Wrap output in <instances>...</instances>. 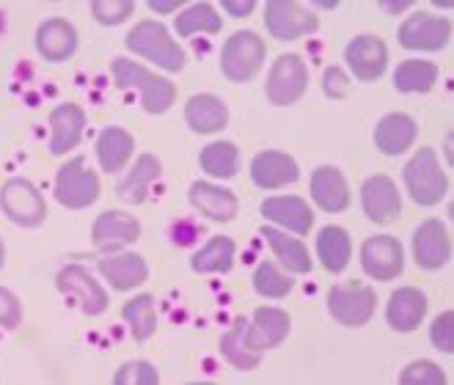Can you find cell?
<instances>
[{
	"instance_id": "obj_1",
	"label": "cell",
	"mask_w": 454,
	"mask_h": 385,
	"mask_svg": "<svg viewBox=\"0 0 454 385\" xmlns=\"http://www.w3.org/2000/svg\"><path fill=\"white\" fill-rule=\"evenodd\" d=\"M114 82H116V89H138L141 91V105L146 114H166V110L174 105L176 99V86L171 80L166 77H160L149 69H144L141 64L136 61H127V59H116L114 67Z\"/></svg>"
},
{
	"instance_id": "obj_2",
	"label": "cell",
	"mask_w": 454,
	"mask_h": 385,
	"mask_svg": "<svg viewBox=\"0 0 454 385\" xmlns=\"http://www.w3.org/2000/svg\"><path fill=\"white\" fill-rule=\"evenodd\" d=\"M127 50L144 55V59L154 61L160 69L166 72H182L184 69V50L171 39V34L166 31L163 22H154V20H144L138 22L124 39Z\"/></svg>"
},
{
	"instance_id": "obj_3",
	"label": "cell",
	"mask_w": 454,
	"mask_h": 385,
	"mask_svg": "<svg viewBox=\"0 0 454 385\" xmlns=\"http://www.w3.org/2000/svg\"><path fill=\"white\" fill-rule=\"evenodd\" d=\"M405 187L411 192V199L419 207H435L441 204V199L446 196L449 190V179L438 162V154L433 146H424L419 149L408 165H405Z\"/></svg>"
},
{
	"instance_id": "obj_4",
	"label": "cell",
	"mask_w": 454,
	"mask_h": 385,
	"mask_svg": "<svg viewBox=\"0 0 454 385\" xmlns=\"http://www.w3.org/2000/svg\"><path fill=\"white\" fill-rule=\"evenodd\" d=\"M267 55L264 39L254 31H237L221 50V72L231 82H248L259 75Z\"/></svg>"
},
{
	"instance_id": "obj_5",
	"label": "cell",
	"mask_w": 454,
	"mask_h": 385,
	"mask_svg": "<svg viewBox=\"0 0 454 385\" xmlns=\"http://www.w3.org/2000/svg\"><path fill=\"white\" fill-rule=\"evenodd\" d=\"M56 199L67 209H86L99 199V177L86 165V157H72L59 169Z\"/></svg>"
},
{
	"instance_id": "obj_6",
	"label": "cell",
	"mask_w": 454,
	"mask_h": 385,
	"mask_svg": "<svg viewBox=\"0 0 454 385\" xmlns=\"http://www.w3.org/2000/svg\"><path fill=\"white\" fill-rule=\"evenodd\" d=\"M306 89H309L306 61L295 52L278 55V61L273 64L270 75H267V82H264L267 99L278 107H286V105H295L306 94Z\"/></svg>"
},
{
	"instance_id": "obj_7",
	"label": "cell",
	"mask_w": 454,
	"mask_h": 385,
	"mask_svg": "<svg viewBox=\"0 0 454 385\" xmlns=\"http://www.w3.org/2000/svg\"><path fill=\"white\" fill-rule=\"evenodd\" d=\"M0 209L17 226L34 229L42 226L47 217V204L42 192L28 182V179H9L0 190Z\"/></svg>"
},
{
	"instance_id": "obj_8",
	"label": "cell",
	"mask_w": 454,
	"mask_h": 385,
	"mask_svg": "<svg viewBox=\"0 0 454 385\" xmlns=\"http://www.w3.org/2000/svg\"><path fill=\"white\" fill-rule=\"evenodd\" d=\"M264 25L273 39L292 42L314 34L319 28V17L306 6L295 4V0H273V4L264 6Z\"/></svg>"
},
{
	"instance_id": "obj_9",
	"label": "cell",
	"mask_w": 454,
	"mask_h": 385,
	"mask_svg": "<svg viewBox=\"0 0 454 385\" xmlns=\"http://www.w3.org/2000/svg\"><path fill=\"white\" fill-rule=\"evenodd\" d=\"M378 295L369 287H333L328 292V311L347 327H361L375 317Z\"/></svg>"
},
{
	"instance_id": "obj_10",
	"label": "cell",
	"mask_w": 454,
	"mask_h": 385,
	"mask_svg": "<svg viewBox=\"0 0 454 385\" xmlns=\"http://www.w3.org/2000/svg\"><path fill=\"white\" fill-rule=\"evenodd\" d=\"M399 44L405 50H443L451 39V22L435 14H413L399 25Z\"/></svg>"
},
{
	"instance_id": "obj_11",
	"label": "cell",
	"mask_w": 454,
	"mask_h": 385,
	"mask_svg": "<svg viewBox=\"0 0 454 385\" xmlns=\"http://www.w3.org/2000/svg\"><path fill=\"white\" fill-rule=\"evenodd\" d=\"M361 264H364V272L369 275V279L391 281L405 267L403 245H399V240H394L388 234L369 237L364 242V248H361Z\"/></svg>"
},
{
	"instance_id": "obj_12",
	"label": "cell",
	"mask_w": 454,
	"mask_h": 385,
	"mask_svg": "<svg viewBox=\"0 0 454 385\" xmlns=\"http://www.w3.org/2000/svg\"><path fill=\"white\" fill-rule=\"evenodd\" d=\"M56 287H59V292L77 297L80 309H83V314H89V317H99V314H105V309H108V292H105L91 279V272L86 267H80V264L61 267Z\"/></svg>"
},
{
	"instance_id": "obj_13",
	"label": "cell",
	"mask_w": 454,
	"mask_h": 385,
	"mask_svg": "<svg viewBox=\"0 0 454 385\" xmlns=\"http://www.w3.org/2000/svg\"><path fill=\"white\" fill-rule=\"evenodd\" d=\"M289 314L273 306H262L254 311L251 325H246V347L251 352H264V350H273L278 347L286 336H289Z\"/></svg>"
},
{
	"instance_id": "obj_14",
	"label": "cell",
	"mask_w": 454,
	"mask_h": 385,
	"mask_svg": "<svg viewBox=\"0 0 454 385\" xmlns=\"http://www.w3.org/2000/svg\"><path fill=\"white\" fill-rule=\"evenodd\" d=\"M361 207H364L366 217L375 220V224H391V220H396L399 215H403V199H399V190L383 174L369 177L364 182Z\"/></svg>"
},
{
	"instance_id": "obj_15",
	"label": "cell",
	"mask_w": 454,
	"mask_h": 385,
	"mask_svg": "<svg viewBox=\"0 0 454 385\" xmlns=\"http://www.w3.org/2000/svg\"><path fill=\"white\" fill-rule=\"evenodd\" d=\"M413 256L421 270H441L451 259V240L441 220H424L413 234Z\"/></svg>"
},
{
	"instance_id": "obj_16",
	"label": "cell",
	"mask_w": 454,
	"mask_h": 385,
	"mask_svg": "<svg viewBox=\"0 0 454 385\" xmlns=\"http://www.w3.org/2000/svg\"><path fill=\"white\" fill-rule=\"evenodd\" d=\"M344 59H347V64H350V69H353V75L358 80L372 82V80L383 77L386 64H388V50H386L383 39L364 34V36H358V39H353L350 44H347Z\"/></svg>"
},
{
	"instance_id": "obj_17",
	"label": "cell",
	"mask_w": 454,
	"mask_h": 385,
	"mask_svg": "<svg viewBox=\"0 0 454 385\" xmlns=\"http://www.w3.org/2000/svg\"><path fill=\"white\" fill-rule=\"evenodd\" d=\"M36 52L50 64L69 61L77 52V31L72 28V22L61 17L44 20L36 28Z\"/></svg>"
},
{
	"instance_id": "obj_18",
	"label": "cell",
	"mask_w": 454,
	"mask_h": 385,
	"mask_svg": "<svg viewBox=\"0 0 454 385\" xmlns=\"http://www.w3.org/2000/svg\"><path fill=\"white\" fill-rule=\"evenodd\" d=\"M251 179L259 190H278L284 185H292L301 179L298 162L284 152H262L251 162Z\"/></svg>"
},
{
	"instance_id": "obj_19",
	"label": "cell",
	"mask_w": 454,
	"mask_h": 385,
	"mask_svg": "<svg viewBox=\"0 0 454 385\" xmlns=\"http://www.w3.org/2000/svg\"><path fill=\"white\" fill-rule=\"evenodd\" d=\"M427 306H430V302H427V295L421 289L403 287V289L391 292L386 319L396 334H413V330L421 325V319L427 317Z\"/></svg>"
},
{
	"instance_id": "obj_20",
	"label": "cell",
	"mask_w": 454,
	"mask_h": 385,
	"mask_svg": "<svg viewBox=\"0 0 454 385\" xmlns=\"http://www.w3.org/2000/svg\"><path fill=\"white\" fill-rule=\"evenodd\" d=\"M91 237H94V245L102 248V251H116V248L129 245L141 237V224L127 212L111 209V212H102L94 220Z\"/></svg>"
},
{
	"instance_id": "obj_21",
	"label": "cell",
	"mask_w": 454,
	"mask_h": 385,
	"mask_svg": "<svg viewBox=\"0 0 454 385\" xmlns=\"http://www.w3.org/2000/svg\"><path fill=\"white\" fill-rule=\"evenodd\" d=\"M50 127H52V138H50V154H64L69 149H74L83 138V127H86V110L67 102L59 105L56 110L50 114Z\"/></svg>"
},
{
	"instance_id": "obj_22",
	"label": "cell",
	"mask_w": 454,
	"mask_h": 385,
	"mask_svg": "<svg viewBox=\"0 0 454 385\" xmlns=\"http://www.w3.org/2000/svg\"><path fill=\"white\" fill-rule=\"evenodd\" d=\"M311 199L325 212H344L350 207V187L339 169L323 165L311 174Z\"/></svg>"
},
{
	"instance_id": "obj_23",
	"label": "cell",
	"mask_w": 454,
	"mask_h": 385,
	"mask_svg": "<svg viewBox=\"0 0 454 385\" xmlns=\"http://www.w3.org/2000/svg\"><path fill=\"white\" fill-rule=\"evenodd\" d=\"M262 215L273 224L295 232V234H309V229L314 226V212L309 207V201H303L301 196H276L267 199L262 204Z\"/></svg>"
},
{
	"instance_id": "obj_24",
	"label": "cell",
	"mask_w": 454,
	"mask_h": 385,
	"mask_svg": "<svg viewBox=\"0 0 454 385\" xmlns=\"http://www.w3.org/2000/svg\"><path fill=\"white\" fill-rule=\"evenodd\" d=\"M184 122L199 135L218 132L229 124V107L215 94H196L184 105Z\"/></svg>"
},
{
	"instance_id": "obj_25",
	"label": "cell",
	"mask_w": 454,
	"mask_h": 385,
	"mask_svg": "<svg viewBox=\"0 0 454 385\" xmlns=\"http://www.w3.org/2000/svg\"><path fill=\"white\" fill-rule=\"evenodd\" d=\"M416 135H419V127H416V122L411 116H405V114H388L375 127V146L383 154L396 157V154L408 152L416 144Z\"/></svg>"
},
{
	"instance_id": "obj_26",
	"label": "cell",
	"mask_w": 454,
	"mask_h": 385,
	"mask_svg": "<svg viewBox=\"0 0 454 385\" xmlns=\"http://www.w3.org/2000/svg\"><path fill=\"white\" fill-rule=\"evenodd\" d=\"M191 204L207 215L209 220H218V224H229L237 215V196L226 187L209 185V182H193L191 185Z\"/></svg>"
},
{
	"instance_id": "obj_27",
	"label": "cell",
	"mask_w": 454,
	"mask_h": 385,
	"mask_svg": "<svg viewBox=\"0 0 454 385\" xmlns=\"http://www.w3.org/2000/svg\"><path fill=\"white\" fill-rule=\"evenodd\" d=\"M99 272L111 281L114 289L127 292L132 287H141L149 279V267L144 256L138 254H119V256H105L97 262Z\"/></svg>"
},
{
	"instance_id": "obj_28",
	"label": "cell",
	"mask_w": 454,
	"mask_h": 385,
	"mask_svg": "<svg viewBox=\"0 0 454 385\" xmlns=\"http://www.w3.org/2000/svg\"><path fill=\"white\" fill-rule=\"evenodd\" d=\"M132 149H136V141H132V135L127 130L105 127L97 138V157H99L102 171H108V174L121 171L127 160L132 157Z\"/></svg>"
},
{
	"instance_id": "obj_29",
	"label": "cell",
	"mask_w": 454,
	"mask_h": 385,
	"mask_svg": "<svg viewBox=\"0 0 454 385\" xmlns=\"http://www.w3.org/2000/svg\"><path fill=\"white\" fill-rule=\"evenodd\" d=\"M160 177V160L154 154H141L138 162L132 165V171L127 174V179L119 182L116 196L127 204H144L149 185Z\"/></svg>"
},
{
	"instance_id": "obj_30",
	"label": "cell",
	"mask_w": 454,
	"mask_h": 385,
	"mask_svg": "<svg viewBox=\"0 0 454 385\" xmlns=\"http://www.w3.org/2000/svg\"><path fill=\"white\" fill-rule=\"evenodd\" d=\"M350 254H353V242H350V234H347L341 226H325L319 232L317 256L328 272H341L347 264H350Z\"/></svg>"
},
{
	"instance_id": "obj_31",
	"label": "cell",
	"mask_w": 454,
	"mask_h": 385,
	"mask_svg": "<svg viewBox=\"0 0 454 385\" xmlns=\"http://www.w3.org/2000/svg\"><path fill=\"white\" fill-rule=\"evenodd\" d=\"M262 237L270 242L276 259L289 270V272H309L311 270V256H309V248L298 240V237H286L278 229L264 226Z\"/></svg>"
},
{
	"instance_id": "obj_32",
	"label": "cell",
	"mask_w": 454,
	"mask_h": 385,
	"mask_svg": "<svg viewBox=\"0 0 454 385\" xmlns=\"http://www.w3.org/2000/svg\"><path fill=\"white\" fill-rule=\"evenodd\" d=\"M438 82V67L433 61H403L394 72V86L403 94H424Z\"/></svg>"
},
{
	"instance_id": "obj_33",
	"label": "cell",
	"mask_w": 454,
	"mask_h": 385,
	"mask_svg": "<svg viewBox=\"0 0 454 385\" xmlns=\"http://www.w3.org/2000/svg\"><path fill=\"white\" fill-rule=\"evenodd\" d=\"M237 245L229 237H212L201 251L191 259L193 272H229L234 267Z\"/></svg>"
},
{
	"instance_id": "obj_34",
	"label": "cell",
	"mask_w": 454,
	"mask_h": 385,
	"mask_svg": "<svg viewBox=\"0 0 454 385\" xmlns=\"http://www.w3.org/2000/svg\"><path fill=\"white\" fill-rule=\"evenodd\" d=\"M246 319H237L231 325V330L221 336V352L226 361L234 366V369H243V372H251L259 366V352H251L246 347Z\"/></svg>"
},
{
	"instance_id": "obj_35",
	"label": "cell",
	"mask_w": 454,
	"mask_h": 385,
	"mask_svg": "<svg viewBox=\"0 0 454 385\" xmlns=\"http://www.w3.org/2000/svg\"><path fill=\"white\" fill-rule=\"evenodd\" d=\"M121 317L129 325L136 342H146V339L154 336L157 314H154V297L152 295H138V297H132L129 302H124Z\"/></svg>"
},
{
	"instance_id": "obj_36",
	"label": "cell",
	"mask_w": 454,
	"mask_h": 385,
	"mask_svg": "<svg viewBox=\"0 0 454 385\" xmlns=\"http://www.w3.org/2000/svg\"><path fill=\"white\" fill-rule=\"evenodd\" d=\"M201 169L209 177L231 179L239 169V152L231 141H215L201 149Z\"/></svg>"
},
{
	"instance_id": "obj_37",
	"label": "cell",
	"mask_w": 454,
	"mask_h": 385,
	"mask_svg": "<svg viewBox=\"0 0 454 385\" xmlns=\"http://www.w3.org/2000/svg\"><path fill=\"white\" fill-rule=\"evenodd\" d=\"M221 17L209 4H196L191 9H184L176 17V34L179 36H193V34H221Z\"/></svg>"
},
{
	"instance_id": "obj_38",
	"label": "cell",
	"mask_w": 454,
	"mask_h": 385,
	"mask_svg": "<svg viewBox=\"0 0 454 385\" xmlns=\"http://www.w3.org/2000/svg\"><path fill=\"white\" fill-rule=\"evenodd\" d=\"M292 287H295V281H292L289 275H284L273 262H262L254 272V289L262 297L281 300L292 292Z\"/></svg>"
},
{
	"instance_id": "obj_39",
	"label": "cell",
	"mask_w": 454,
	"mask_h": 385,
	"mask_svg": "<svg viewBox=\"0 0 454 385\" xmlns=\"http://www.w3.org/2000/svg\"><path fill=\"white\" fill-rule=\"evenodd\" d=\"M114 382L116 385H157L160 374L149 361H127L121 369H116Z\"/></svg>"
},
{
	"instance_id": "obj_40",
	"label": "cell",
	"mask_w": 454,
	"mask_h": 385,
	"mask_svg": "<svg viewBox=\"0 0 454 385\" xmlns=\"http://www.w3.org/2000/svg\"><path fill=\"white\" fill-rule=\"evenodd\" d=\"M403 385H443L446 374L433 361H413L403 374H399Z\"/></svg>"
},
{
	"instance_id": "obj_41",
	"label": "cell",
	"mask_w": 454,
	"mask_h": 385,
	"mask_svg": "<svg viewBox=\"0 0 454 385\" xmlns=\"http://www.w3.org/2000/svg\"><path fill=\"white\" fill-rule=\"evenodd\" d=\"M91 12H94L97 22H102V25H121L127 17H132V12H136V4H132V0H97Z\"/></svg>"
},
{
	"instance_id": "obj_42",
	"label": "cell",
	"mask_w": 454,
	"mask_h": 385,
	"mask_svg": "<svg viewBox=\"0 0 454 385\" xmlns=\"http://www.w3.org/2000/svg\"><path fill=\"white\" fill-rule=\"evenodd\" d=\"M430 342H433L441 352H446V355L454 352V314H451V311H443V314L433 322V327H430Z\"/></svg>"
},
{
	"instance_id": "obj_43",
	"label": "cell",
	"mask_w": 454,
	"mask_h": 385,
	"mask_svg": "<svg viewBox=\"0 0 454 385\" xmlns=\"http://www.w3.org/2000/svg\"><path fill=\"white\" fill-rule=\"evenodd\" d=\"M20 322H22V306H20L17 295H12L9 289L0 287V325L14 330Z\"/></svg>"
},
{
	"instance_id": "obj_44",
	"label": "cell",
	"mask_w": 454,
	"mask_h": 385,
	"mask_svg": "<svg viewBox=\"0 0 454 385\" xmlns=\"http://www.w3.org/2000/svg\"><path fill=\"white\" fill-rule=\"evenodd\" d=\"M323 89L331 99H344L347 91H350V80H347V75L339 67H331V69H325Z\"/></svg>"
},
{
	"instance_id": "obj_45",
	"label": "cell",
	"mask_w": 454,
	"mask_h": 385,
	"mask_svg": "<svg viewBox=\"0 0 454 385\" xmlns=\"http://www.w3.org/2000/svg\"><path fill=\"white\" fill-rule=\"evenodd\" d=\"M171 240L176 245H193L199 240V226L191 224V220H176L171 226Z\"/></svg>"
},
{
	"instance_id": "obj_46",
	"label": "cell",
	"mask_w": 454,
	"mask_h": 385,
	"mask_svg": "<svg viewBox=\"0 0 454 385\" xmlns=\"http://www.w3.org/2000/svg\"><path fill=\"white\" fill-rule=\"evenodd\" d=\"M223 9L231 17H248L256 9V4H254V0H243V4H237V0H223Z\"/></svg>"
},
{
	"instance_id": "obj_47",
	"label": "cell",
	"mask_w": 454,
	"mask_h": 385,
	"mask_svg": "<svg viewBox=\"0 0 454 385\" xmlns=\"http://www.w3.org/2000/svg\"><path fill=\"white\" fill-rule=\"evenodd\" d=\"M182 6V0H149V9L157 14H174Z\"/></svg>"
},
{
	"instance_id": "obj_48",
	"label": "cell",
	"mask_w": 454,
	"mask_h": 385,
	"mask_svg": "<svg viewBox=\"0 0 454 385\" xmlns=\"http://www.w3.org/2000/svg\"><path fill=\"white\" fill-rule=\"evenodd\" d=\"M411 4H408V0H403V4H386V9L388 12H403V9H408Z\"/></svg>"
},
{
	"instance_id": "obj_49",
	"label": "cell",
	"mask_w": 454,
	"mask_h": 385,
	"mask_svg": "<svg viewBox=\"0 0 454 385\" xmlns=\"http://www.w3.org/2000/svg\"><path fill=\"white\" fill-rule=\"evenodd\" d=\"M6 262V248H4V240H0V267H4Z\"/></svg>"
},
{
	"instance_id": "obj_50",
	"label": "cell",
	"mask_w": 454,
	"mask_h": 385,
	"mask_svg": "<svg viewBox=\"0 0 454 385\" xmlns=\"http://www.w3.org/2000/svg\"><path fill=\"white\" fill-rule=\"evenodd\" d=\"M4 17H6V14H4V12H0V31H4Z\"/></svg>"
}]
</instances>
